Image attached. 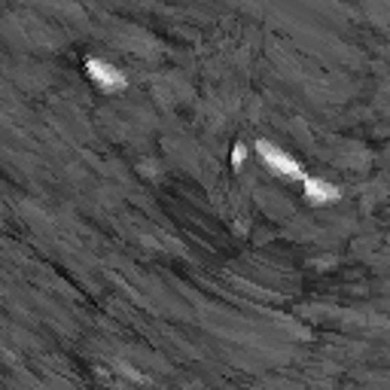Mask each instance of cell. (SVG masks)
I'll list each match as a JSON object with an SVG mask.
<instances>
[{
  "label": "cell",
  "mask_w": 390,
  "mask_h": 390,
  "mask_svg": "<svg viewBox=\"0 0 390 390\" xmlns=\"http://www.w3.org/2000/svg\"><path fill=\"white\" fill-rule=\"evenodd\" d=\"M259 153H263V159L265 162H271L280 174H293V177H299V165L293 159H287V156H280L278 149H271L269 143H259Z\"/></svg>",
  "instance_id": "cell-1"
},
{
  "label": "cell",
  "mask_w": 390,
  "mask_h": 390,
  "mask_svg": "<svg viewBox=\"0 0 390 390\" xmlns=\"http://www.w3.org/2000/svg\"><path fill=\"white\" fill-rule=\"evenodd\" d=\"M308 193H311L314 202H330V198L335 195V189L324 186V183H314V180H308Z\"/></svg>",
  "instance_id": "cell-3"
},
{
  "label": "cell",
  "mask_w": 390,
  "mask_h": 390,
  "mask_svg": "<svg viewBox=\"0 0 390 390\" xmlns=\"http://www.w3.org/2000/svg\"><path fill=\"white\" fill-rule=\"evenodd\" d=\"M88 71H92V77L98 80L101 86H107V88H116V86L125 83V80H122V73H116L113 67H107V64H98V61H92V64H88Z\"/></svg>",
  "instance_id": "cell-2"
}]
</instances>
